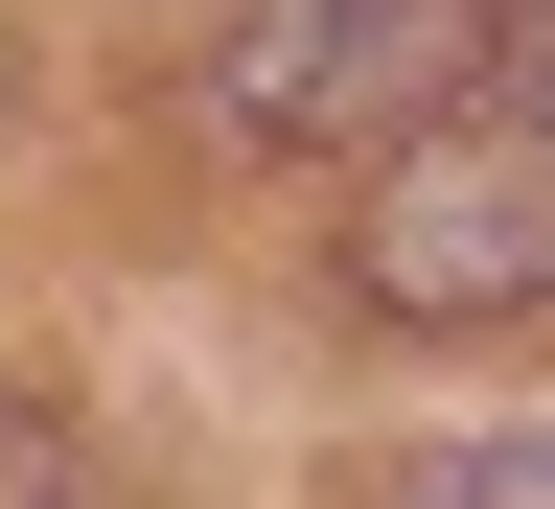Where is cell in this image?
Instances as JSON below:
<instances>
[{"label":"cell","instance_id":"obj_5","mask_svg":"<svg viewBox=\"0 0 555 509\" xmlns=\"http://www.w3.org/2000/svg\"><path fill=\"white\" fill-rule=\"evenodd\" d=\"M509 93H532V139H555V24H532V47H509Z\"/></svg>","mask_w":555,"mask_h":509},{"label":"cell","instance_id":"obj_1","mask_svg":"<svg viewBox=\"0 0 555 509\" xmlns=\"http://www.w3.org/2000/svg\"><path fill=\"white\" fill-rule=\"evenodd\" d=\"M509 69V0H232L208 24V116L278 163H416Z\"/></svg>","mask_w":555,"mask_h":509},{"label":"cell","instance_id":"obj_3","mask_svg":"<svg viewBox=\"0 0 555 509\" xmlns=\"http://www.w3.org/2000/svg\"><path fill=\"white\" fill-rule=\"evenodd\" d=\"M416 509H555V417H532V441H440Z\"/></svg>","mask_w":555,"mask_h":509},{"label":"cell","instance_id":"obj_4","mask_svg":"<svg viewBox=\"0 0 555 509\" xmlns=\"http://www.w3.org/2000/svg\"><path fill=\"white\" fill-rule=\"evenodd\" d=\"M0 509H93V486H69V441H47L24 394H0Z\"/></svg>","mask_w":555,"mask_h":509},{"label":"cell","instance_id":"obj_2","mask_svg":"<svg viewBox=\"0 0 555 509\" xmlns=\"http://www.w3.org/2000/svg\"><path fill=\"white\" fill-rule=\"evenodd\" d=\"M347 278H371L393 325H509V302H555V139H416V163H371Z\"/></svg>","mask_w":555,"mask_h":509},{"label":"cell","instance_id":"obj_6","mask_svg":"<svg viewBox=\"0 0 555 509\" xmlns=\"http://www.w3.org/2000/svg\"><path fill=\"white\" fill-rule=\"evenodd\" d=\"M0 93H24V69H0Z\"/></svg>","mask_w":555,"mask_h":509}]
</instances>
